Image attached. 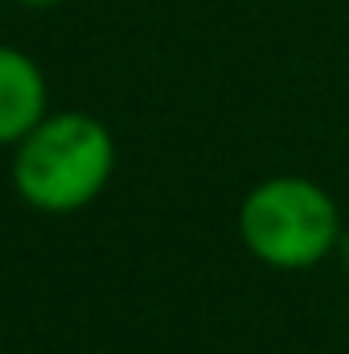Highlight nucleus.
<instances>
[{
  "label": "nucleus",
  "instance_id": "2",
  "mask_svg": "<svg viewBox=\"0 0 349 354\" xmlns=\"http://www.w3.org/2000/svg\"><path fill=\"white\" fill-rule=\"evenodd\" d=\"M346 235L337 198L312 177H267L239 206V239L259 264L304 272L337 252Z\"/></svg>",
  "mask_w": 349,
  "mask_h": 354
},
{
  "label": "nucleus",
  "instance_id": "3",
  "mask_svg": "<svg viewBox=\"0 0 349 354\" xmlns=\"http://www.w3.org/2000/svg\"><path fill=\"white\" fill-rule=\"evenodd\" d=\"M50 111L46 71L17 46H0V145L25 140Z\"/></svg>",
  "mask_w": 349,
  "mask_h": 354
},
{
  "label": "nucleus",
  "instance_id": "5",
  "mask_svg": "<svg viewBox=\"0 0 349 354\" xmlns=\"http://www.w3.org/2000/svg\"><path fill=\"white\" fill-rule=\"evenodd\" d=\"M337 252H341V260H346V268H349V231L341 235V243H337Z\"/></svg>",
  "mask_w": 349,
  "mask_h": 354
},
{
  "label": "nucleus",
  "instance_id": "1",
  "mask_svg": "<svg viewBox=\"0 0 349 354\" xmlns=\"http://www.w3.org/2000/svg\"><path fill=\"white\" fill-rule=\"evenodd\" d=\"M115 174V136L90 111H46V120L12 145V189L41 214H74L90 206Z\"/></svg>",
  "mask_w": 349,
  "mask_h": 354
},
{
  "label": "nucleus",
  "instance_id": "4",
  "mask_svg": "<svg viewBox=\"0 0 349 354\" xmlns=\"http://www.w3.org/2000/svg\"><path fill=\"white\" fill-rule=\"evenodd\" d=\"M17 4H25V8H54V4H62V0H17Z\"/></svg>",
  "mask_w": 349,
  "mask_h": 354
}]
</instances>
